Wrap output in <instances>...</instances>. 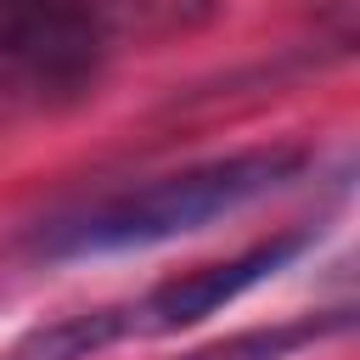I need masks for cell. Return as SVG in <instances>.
I'll use <instances>...</instances> for the list:
<instances>
[{"instance_id": "cell-1", "label": "cell", "mask_w": 360, "mask_h": 360, "mask_svg": "<svg viewBox=\"0 0 360 360\" xmlns=\"http://www.w3.org/2000/svg\"><path fill=\"white\" fill-rule=\"evenodd\" d=\"M309 163L304 146H248L231 158H208L191 169H174L163 180L112 191L101 202H84L73 214H56L51 225H39L28 236L34 259H101V253H135V248H158L174 236H191L214 219L242 214L248 202L281 191L298 169Z\"/></svg>"}, {"instance_id": "cell-2", "label": "cell", "mask_w": 360, "mask_h": 360, "mask_svg": "<svg viewBox=\"0 0 360 360\" xmlns=\"http://www.w3.org/2000/svg\"><path fill=\"white\" fill-rule=\"evenodd\" d=\"M112 51L101 0H0V96H84Z\"/></svg>"}, {"instance_id": "cell-3", "label": "cell", "mask_w": 360, "mask_h": 360, "mask_svg": "<svg viewBox=\"0 0 360 360\" xmlns=\"http://www.w3.org/2000/svg\"><path fill=\"white\" fill-rule=\"evenodd\" d=\"M309 242H315L309 225L304 231H276V236H264V242H253V248H242V253H231L219 264H202V270H186V276L152 287L146 298L124 304L129 338H169L180 326H197V321L219 315L225 304H236L242 292H253L259 281L287 270L298 253H309Z\"/></svg>"}, {"instance_id": "cell-4", "label": "cell", "mask_w": 360, "mask_h": 360, "mask_svg": "<svg viewBox=\"0 0 360 360\" xmlns=\"http://www.w3.org/2000/svg\"><path fill=\"white\" fill-rule=\"evenodd\" d=\"M349 326H354L349 309H326V315L270 321V326H248V332L197 343V349H186L180 360H292L298 349H309V343H321V338H338V332H349Z\"/></svg>"}, {"instance_id": "cell-5", "label": "cell", "mask_w": 360, "mask_h": 360, "mask_svg": "<svg viewBox=\"0 0 360 360\" xmlns=\"http://www.w3.org/2000/svg\"><path fill=\"white\" fill-rule=\"evenodd\" d=\"M118 338H129L124 304H101V309H79V315H62L51 326L22 332L0 360H96Z\"/></svg>"}]
</instances>
